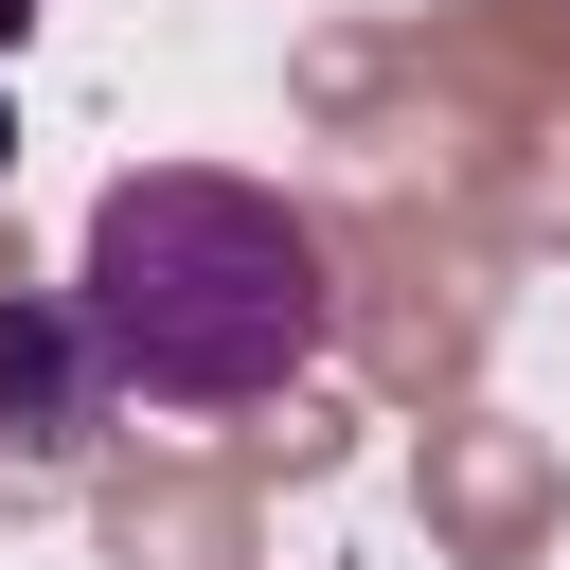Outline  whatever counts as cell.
<instances>
[{
	"label": "cell",
	"instance_id": "cell-1",
	"mask_svg": "<svg viewBox=\"0 0 570 570\" xmlns=\"http://www.w3.org/2000/svg\"><path fill=\"white\" fill-rule=\"evenodd\" d=\"M71 303H89V338H107V374L142 410H249V392H285L338 338L321 232L267 178H214V160H125L89 196Z\"/></svg>",
	"mask_w": 570,
	"mask_h": 570
},
{
	"label": "cell",
	"instance_id": "cell-3",
	"mask_svg": "<svg viewBox=\"0 0 570 570\" xmlns=\"http://www.w3.org/2000/svg\"><path fill=\"white\" fill-rule=\"evenodd\" d=\"M18 18H36V0H0V53H18Z\"/></svg>",
	"mask_w": 570,
	"mask_h": 570
},
{
	"label": "cell",
	"instance_id": "cell-2",
	"mask_svg": "<svg viewBox=\"0 0 570 570\" xmlns=\"http://www.w3.org/2000/svg\"><path fill=\"white\" fill-rule=\"evenodd\" d=\"M107 410H125V374H107L89 303H71V285H53V303H0V428H18L36 463H71Z\"/></svg>",
	"mask_w": 570,
	"mask_h": 570
},
{
	"label": "cell",
	"instance_id": "cell-4",
	"mask_svg": "<svg viewBox=\"0 0 570 570\" xmlns=\"http://www.w3.org/2000/svg\"><path fill=\"white\" fill-rule=\"evenodd\" d=\"M0 178H18V107H0Z\"/></svg>",
	"mask_w": 570,
	"mask_h": 570
}]
</instances>
